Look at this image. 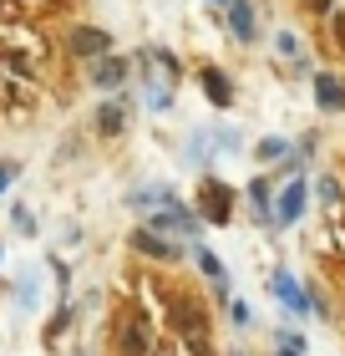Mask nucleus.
I'll return each instance as SVG.
<instances>
[{
  "mask_svg": "<svg viewBox=\"0 0 345 356\" xmlns=\"http://www.w3.org/2000/svg\"><path fill=\"white\" fill-rule=\"evenodd\" d=\"M173 336L188 346V356H213V346H208V311L193 296H173Z\"/></svg>",
  "mask_w": 345,
  "mask_h": 356,
  "instance_id": "obj_1",
  "label": "nucleus"
},
{
  "mask_svg": "<svg viewBox=\"0 0 345 356\" xmlns=\"http://www.w3.org/2000/svg\"><path fill=\"white\" fill-rule=\"evenodd\" d=\"M117 346L127 356H153V346H158L153 321H147L142 311H122V321H117Z\"/></svg>",
  "mask_w": 345,
  "mask_h": 356,
  "instance_id": "obj_2",
  "label": "nucleus"
},
{
  "mask_svg": "<svg viewBox=\"0 0 345 356\" xmlns=\"http://www.w3.org/2000/svg\"><path fill=\"white\" fill-rule=\"evenodd\" d=\"M228 214H234V193H228V184H219V178H208V184L199 188V219L228 224Z\"/></svg>",
  "mask_w": 345,
  "mask_h": 356,
  "instance_id": "obj_3",
  "label": "nucleus"
},
{
  "mask_svg": "<svg viewBox=\"0 0 345 356\" xmlns=\"http://www.w3.org/2000/svg\"><path fill=\"white\" fill-rule=\"evenodd\" d=\"M305 204H310V188L300 184V178H289V184L279 188V199H274V224H294L305 214Z\"/></svg>",
  "mask_w": 345,
  "mask_h": 356,
  "instance_id": "obj_4",
  "label": "nucleus"
},
{
  "mask_svg": "<svg viewBox=\"0 0 345 356\" xmlns=\"http://www.w3.org/2000/svg\"><path fill=\"white\" fill-rule=\"evenodd\" d=\"M133 250L137 254H147V260H178V254H183V250H178V239H168V234H158V229H133Z\"/></svg>",
  "mask_w": 345,
  "mask_h": 356,
  "instance_id": "obj_5",
  "label": "nucleus"
},
{
  "mask_svg": "<svg viewBox=\"0 0 345 356\" xmlns=\"http://www.w3.org/2000/svg\"><path fill=\"white\" fill-rule=\"evenodd\" d=\"M147 229H158V234H168V239L173 234H199V214H188L183 204H168L153 224H147Z\"/></svg>",
  "mask_w": 345,
  "mask_h": 356,
  "instance_id": "obj_6",
  "label": "nucleus"
},
{
  "mask_svg": "<svg viewBox=\"0 0 345 356\" xmlns=\"http://www.w3.org/2000/svg\"><path fill=\"white\" fill-rule=\"evenodd\" d=\"M269 285H274V296L285 300V305H289L294 316H315V300L305 296V285H300V280H289V275H274Z\"/></svg>",
  "mask_w": 345,
  "mask_h": 356,
  "instance_id": "obj_7",
  "label": "nucleus"
},
{
  "mask_svg": "<svg viewBox=\"0 0 345 356\" xmlns=\"http://www.w3.org/2000/svg\"><path fill=\"white\" fill-rule=\"evenodd\" d=\"M71 51L76 56H107L112 51V36H107V31H96V26H76L71 31Z\"/></svg>",
  "mask_w": 345,
  "mask_h": 356,
  "instance_id": "obj_8",
  "label": "nucleus"
},
{
  "mask_svg": "<svg viewBox=\"0 0 345 356\" xmlns=\"http://www.w3.org/2000/svg\"><path fill=\"white\" fill-rule=\"evenodd\" d=\"M315 102L320 112H345V82L330 72H315Z\"/></svg>",
  "mask_w": 345,
  "mask_h": 356,
  "instance_id": "obj_9",
  "label": "nucleus"
},
{
  "mask_svg": "<svg viewBox=\"0 0 345 356\" xmlns=\"http://www.w3.org/2000/svg\"><path fill=\"white\" fill-rule=\"evenodd\" d=\"M92 82H96V87H107V92H112V87H122V82H127V61H122V56H96Z\"/></svg>",
  "mask_w": 345,
  "mask_h": 356,
  "instance_id": "obj_10",
  "label": "nucleus"
},
{
  "mask_svg": "<svg viewBox=\"0 0 345 356\" xmlns=\"http://www.w3.org/2000/svg\"><path fill=\"white\" fill-rule=\"evenodd\" d=\"M228 26L239 41H254V0H228Z\"/></svg>",
  "mask_w": 345,
  "mask_h": 356,
  "instance_id": "obj_11",
  "label": "nucleus"
},
{
  "mask_svg": "<svg viewBox=\"0 0 345 356\" xmlns=\"http://www.w3.org/2000/svg\"><path fill=\"white\" fill-rule=\"evenodd\" d=\"M203 92H208L219 107H234V82H228L219 67H208V72H203Z\"/></svg>",
  "mask_w": 345,
  "mask_h": 356,
  "instance_id": "obj_12",
  "label": "nucleus"
},
{
  "mask_svg": "<svg viewBox=\"0 0 345 356\" xmlns=\"http://www.w3.org/2000/svg\"><path fill=\"white\" fill-rule=\"evenodd\" d=\"M249 209H254V219L274 224V193H269L264 178H254V184H249Z\"/></svg>",
  "mask_w": 345,
  "mask_h": 356,
  "instance_id": "obj_13",
  "label": "nucleus"
},
{
  "mask_svg": "<svg viewBox=\"0 0 345 356\" xmlns=\"http://www.w3.org/2000/svg\"><path fill=\"white\" fill-rule=\"evenodd\" d=\"M199 270L208 275V285L219 290V296H228V270H224V260L213 250H199Z\"/></svg>",
  "mask_w": 345,
  "mask_h": 356,
  "instance_id": "obj_14",
  "label": "nucleus"
},
{
  "mask_svg": "<svg viewBox=\"0 0 345 356\" xmlns=\"http://www.w3.org/2000/svg\"><path fill=\"white\" fill-rule=\"evenodd\" d=\"M122 122H127V107L122 102H107V107H96V133H122Z\"/></svg>",
  "mask_w": 345,
  "mask_h": 356,
  "instance_id": "obj_15",
  "label": "nucleus"
},
{
  "mask_svg": "<svg viewBox=\"0 0 345 356\" xmlns=\"http://www.w3.org/2000/svg\"><path fill=\"white\" fill-rule=\"evenodd\" d=\"M315 199H320L325 209H340V204H345V188H340V178H320V184H315Z\"/></svg>",
  "mask_w": 345,
  "mask_h": 356,
  "instance_id": "obj_16",
  "label": "nucleus"
},
{
  "mask_svg": "<svg viewBox=\"0 0 345 356\" xmlns=\"http://www.w3.org/2000/svg\"><path fill=\"white\" fill-rule=\"evenodd\" d=\"M133 204H137V209H168L173 193H168V188H142V193H133Z\"/></svg>",
  "mask_w": 345,
  "mask_h": 356,
  "instance_id": "obj_17",
  "label": "nucleus"
},
{
  "mask_svg": "<svg viewBox=\"0 0 345 356\" xmlns=\"http://www.w3.org/2000/svg\"><path fill=\"white\" fill-rule=\"evenodd\" d=\"M259 158H264V163H279V158H285L289 153V143L285 138H264V143H259V148H254Z\"/></svg>",
  "mask_w": 345,
  "mask_h": 356,
  "instance_id": "obj_18",
  "label": "nucleus"
},
{
  "mask_svg": "<svg viewBox=\"0 0 345 356\" xmlns=\"http://www.w3.org/2000/svg\"><path fill=\"white\" fill-rule=\"evenodd\" d=\"M15 173H21V168H15V163H0V193H6V188L15 184Z\"/></svg>",
  "mask_w": 345,
  "mask_h": 356,
  "instance_id": "obj_19",
  "label": "nucleus"
},
{
  "mask_svg": "<svg viewBox=\"0 0 345 356\" xmlns=\"http://www.w3.org/2000/svg\"><path fill=\"white\" fill-rule=\"evenodd\" d=\"M213 6H228V0H213Z\"/></svg>",
  "mask_w": 345,
  "mask_h": 356,
  "instance_id": "obj_20",
  "label": "nucleus"
}]
</instances>
